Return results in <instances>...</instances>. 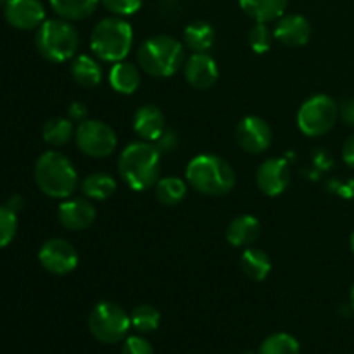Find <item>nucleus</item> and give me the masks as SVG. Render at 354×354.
<instances>
[{
    "instance_id": "10",
    "label": "nucleus",
    "mask_w": 354,
    "mask_h": 354,
    "mask_svg": "<svg viewBox=\"0 0 354 354\" xmlns=\"http://www.w3.org/2000/svg\"><path fill=\"white\" fill-rule=\"evenodd\" d=\"M40 265L54 275H68L78 266V252L64 239H48L38 252Z\"/></svg>"
},
{
    "instance_id": "23",
    "label": "nucleus",
    "mask_w": 354,
    "mask_h": 354,
    "mask_svg": "<svg viewBox=\"0 0 354 354\" xmlns=\"http://www.w3.org/2000/svg\"><path fill=\"white\" fill-rule=\"evenodd\" d=\"M214 28L206 21H194L183 30V44L192 52H207L214 44Z\"/></svg>"
},
{
    "instance_id": "29",
    "label": "nucleus",
    "mask_w": 354,
    "mask_h": 354,
    "mask_svg": "<svg viewBox=\"0 0 354 354\" xmlns=\"http://www.w3.org/2000/svg\"><path fill=\"white\" fill-rule=\"evenodd\" d=\"M130 322L138 334H151L161 324V313L151 304H140L130 313Z\"/></svg>"
},
{
    "instance_id": "26",
    "label": "nucleus",
    "mask_w": 354,
    "mask_h": 354,
    "mask_svg": "<svg viewBox=\"0 0 354 354\" xmlns=\"http://www.w3.org/2000/svg\"><path fill=\"white\" fill-rule=\"evenodd\" d=\"M156 199L165 206H176L183 201L187 194V185L178 176H165L159 178L154 185Z\"/></svg>"
},
{
    "instance_id": "8",
    "label": "nucleus",
    "mask_w": 354,
    "mask_h": 354,
    "mask_svg": "<svg viewBox=\"0 0 354 354\" xmlns=\"http://www.w3.org/2000/svg\"><path fill=\"white\" fill-rule=\"evenodd\" d=\"M337 120L339 104L325 93L310 97L297 111V127L308 137H322L328 133Z\"/></svg>"
},
{
    "instance_id": "31",
    "label": "nucleus",
    "mask_w": 354,
    "mask_h": 354,
    "mask_svg": "<svg viewBox=\"0 0 354 354\" xmlns=\"http://www.w3.org/2000/svg\"><path fill=\"white\" fill-rule=\"evenodd\" d=\"M17 230L16 213L9 206H0V249L12 242Z\"/></svg>"
},
{
    "instance_id": "41",
    "label": "nucleus",
    "mask_w": 354,
    "mask_h": 354,
    "mask_svg": "<svg viewBox=\"0 0 354 354\" xmlns=\"http://www.w3.org/2000/svg\"><path fill=\"white\" fill-rule=\"evenodd\" d=\"M6 2L7 0H0V6H6Z\"/></svg>"
},
{
    "instance_id": "4",
    "label": "nucleus",
    "mask_w": 354,
    "mask_h": 354,
    "mask_svg": "<svg viewBox=\"0 0 354 354\" xmlns=\"http://www.w3.org/2000/svg\"><path fill=\"white\" fill-rule=\"evenodd\" d=\"M185 176L194 190L211 197L225 196L235 185L234 168L216 154L196 156L187 165Z\"/></svg>"
},
{
    "instance_id": "15",
    "label": "nucleus",
    "mask_w": 354,
    "mask_h": 354,
    "mask_svg": "<svg viewBox=\"0 0 354 354\" xmlns=\"http://www.w3.org/2000/svg\"><path fill=\"white\" fill-rule=\"evenodd\" d=\"M97 209L88 199H68L59 206L57 220L68 230H85L95 221Z\"/></svg>"
},
{
    "instance_id": "18",
    "label": "nucleus",
    "mask_w": 354,
    "mask_h": 354,
    "mask_svg": "<svg viewBox=\"0 0 354 354\" xmlns=\"http://www.w3.org/2000/svg\"><path fill=\"white\" fill-rule=\"evenodd\" d=\"M261 225L251 214H241L234 218L227 228V241L234 248H249L258 241Z\"/></svg>"
},
{
    "instance_id": "32",
    "label": "nucleus",
    "mask_w": 354,
    "mask_h": 354,
    "mask_svg": "<svg viewBox=\"0 0 354 354\" xmlns=\"http://www.w3.org/2000/svg\"><path fill=\"white\" fill-rule=\"evenodd\" d=\"M121 354H154V348L142 335H130L123 341Z\"/></svg>"
},
{
    "instance_id": "3",
    "label": "nucleus",
    "mask_w": 354,
    "mask_h": 354,
    "mask_svg": "<svg viewBox=\"0 0 354 354\" xmlns=\"http://www.w3.org/2000/svg\"><path fill=\"white\" fill-rule=\"evenodd\" d=\"M35 180L38 189L52 199H68L80 185L73 162L57 151H47L37 159Z\"/></svg>"
},
{
    "instance_id": "9",
    "label": "nucleus",
    "mask_w": 354,
    "mask_h": 354,
    "mask_svg": "<svg viewBox=\"0 0 354 354\" xmlns=\"http://www.w3.org/2000/svg\"><path fill=\"white\" fill-rule=\"evenodd\" d=\"M76 145L88 158H107L118 145V137L113 128L99 120H85L76 127Z\"/></svg>"
},
{
    "instance_id": "2",
    "label": "nucleus",
    "mask_w": 354,
    "mask_h": 354,
    "mask_svg": "<svg viewBox=\"0 0 354 354\" xmlns=\"http://www.w3.org/2000/svg\"><path fill=\"white\" fill-rule=\"evenodd\" d=\"M138 68L154 78H169L185 64V50L176 38L158 35L142 41L137 50Z\"/></svg>"
},
{
    "instance_id": "6",
    "label": "nucleus",
    "mask_w": 354,
    "mask_h": 354,
    "mask_svg": "<svg viewBox=\"0 0 354 354\" xmlns=\"http://www.w3.org/2000/svg\"><path fill=\"white\" fill-rule=\"evenodd\" d=\"M41 57L50 62H66L75 57L80 47L78 30L66 19H45L35 38Z\"/></svg>"
},
{
    "instance_id": "1",
    "label": "nucleus",
    "mask_w": 354,
    "mask_h": 354,
    "mask_svg": "<svg viewBox=\"0 0 354 354\" xmlns=\"http://www.w3.org/2000/svg\"><path fill=\"white\" fill-rule=\"evenodd\" d=\"M118 171L131 190H149L161 176V152L152 142H131L121 152Z\"/></svg>"
},
{
    "instance_id": "20",
    "label": "nucleus",
    "mask_w": 354,
    "mask_h": 354,
    "mask_svg": "<svg viewBox=\"0 0 354 354\" xmlns=\"http://www.w3.org/2000/svg\"><path fill=\"white\" fill-rule=\"evenodd\" d=\"M109 83L118 93L131 95L140 86V69L131 62H114L109 71Z\"/></svg>"
},
{
    "instance_id": "25",
    "label": "nucleus",
    "mask_w": 354,
    "mask_h": 354,
    "mask_svg": "<svg viewBox=\"0 0 354 354\" xmlns=\"http://www.w3.org/2000/svg\"><path fill=\"white\" fill-rule=\"evenodd\" d=\"M99 0H50V6L59 17L66 21H80L95 10Z\"/></svg>"
},
{
    "instance_id": "34",
    "label": "nucleus",
    "mask_w": 354,
    "mask_h": 354,
    "mask_svg": "<svg viewBox=\"0 0 354 354\" xmlns=\"http://www.w3.org/2000/svg\"><path fill=\"white\" fill-rule=\"evenodd\" d=\"M154 145L158 147V151L161 152V154L162 152L168 154V152L175 151V147L178 145V135H176V131L168 130V128H166V130L162 131L161 137L154 142Z\"/></svg>"
},
{
    "instance_id": "27",
    "label": "nucleus",
    "mask_w": 354,
    "mask_h": 354,
    "mask_svg": "<svg viewBox=\"0 0 354 354\" xmlns=\"http://www.w3.org/2000/svg\"><path fill=\"white\" fill-rule=\"evenodd\" d=\"M75 127L69 118H52L44 124V140L52 147H62L75 137Z\"/></svg>"
},
{
    "instance_id": "12",
    "label": "nucleus",
    "mask_w": 354,
    "mask_h": 354,
    "mask_svg": "<svg viewBox=\"0 0 354 354\" xmlns=\"http://www.w3.org/2000/svg\"><path fill=\"white\" fill-rule=\"evenodd\" d=\"M256 183H258V189L268 197L283 194L290 183L289 162L280 158L266 159L256 171Z\"/></svg>"
},
{
    "instance_id": "14",
    "label": "nucleus",
    "mask_w": 354,
    "mask_h": 354,
    "mask_svg": "<svg viewBox=\"0 0 354 354\" xmlns=\"http://www.w3.org/2000/svg\"><path fill=\"white\" fill-rule=\"evenodd\" d=\"M183 75L190 86L206 90L216 83L220 71L216 61L207 52H194L183 64Z\"/></svg>"
},
{
    "instance_id": "5",
    "label": "nucleus",
    "mask_w": 354,
    "mask_h": 354,
    "mask_svg": "<svg viewBox=\"0 0 354 354\" xmlns=\"http://www.w3.org/2000/svg\"><path fill=\"white\" fill-rule=\"evenodd\" d=\"M90 47L100 61L120 62L133 47V30L123 17H106L93 28Z\"/></svg>"
},
{
    "instance_id": "40",
    "label": "nucleus",
    "mask_w": 354,
    "mask_h": 354,
    "mask_svg": "<svg viewBox=\"0 0 354 354\" xmlns=\"http://www.w3.org/2000/svg\"><path fill=\"white\" fill-rule=\"evenodd\" d=\"M351 251H353V254H354V232L351 234Z\"/></svg>"
},
{
    "instance_id": "36",
    "label": "nucleus",
    "mask_w": 354,
    "mask_h": 354,
    "mask_svg": "<svg viewBox=\"0 0 354 354\" xmlns=\"http://www.w3.org/2000/svg\"><path fill=\"white\" fill-rule=\"evenodd\" d=\"M86 114H88V111H86V106L83 102H73L68 109L69 120L78 121V123L86 120Z\"/></svg>"
},
{
    "instance_id": "30",
    "label": "nucleus",
    "mask_w": 354,
    "mask_h": 354,
    "mask_svg": "<svg viewBox=\"0 0 354 354\" xmlns=\"http://www.w3.org/2000/svg\"><path fill=\"white\" fill-rule=\"evenodd\" d=\"M273 31L270 30L268 23H256L249 31V45L256 54H265L273 45Z\"/></svg>"
},
{
    "instance_id": "22",
    "label": "nucleus",
    "mask_w": 354,
    "mask_h": 354,
    "mask_svg": "<svg viewBox=\"0 0 354 354\" xmlns=\"http://www.w3.org/2000/svg\"><path fill=\"white\" fill-rule=\"evenodd\" d=\"M242 272L254 282H261L272 272V259L263 249L245 248L241 259Z\"/></svg>"
},
{
    "instance_id": "21",
    "label": "nucleus",
    "mask_w": 354,
    "mask_h": 354,
    "mask_svg": "<svg viewBox=\"0 0 354 354\" xmlns=\"http://www.w3.org/2000/svg\"><path fill=\"white\" fill-rule=\"evenodd\" d=\"M71 76L83 88H93L102 82V68L92 55L82 54L73 61Z\"/></svg>"
},
{
    "instance_id": "16",
    "label": "nucleus",
    "mask_w": 354,
    "mask_h": 354,
    "mask_svg": "<svg viewBox=\"0 0 354 354\" xmlns=\"http://www.w3.org/2000/svg\"><path fill=\"white\" fill-rule=\"evenodd\" d=\"M275 40L286 47H303L311 37V24L301 14L282 16L275 24Z\"/></svg>"
},
{
    "instance_id": "33",
    "label": "nucleus",
    "mask_w": 354,
    "mask_h": 354,
    "mask_svg": "<svg viewBox=\"0 0 354 354\" xmlns=\"http://www.w3.org/2000/svg\"><path fill=\"white\" fill-rule=\"evenodd\" d=\"M102 3L116 16H131L142 7V0H102Z\"/></svg>"
},
{
    "instance_id": "17",
    "label": "nucleus",
    "mask_w": 354,
    "mask_h": 354,
    "mask_svg": "<svg viewBox=\"0 0 354 354\" xmlns=\"http://www.w3.org/2000/svg\"><path fill=\"white\" fill-rule=\"evenodd\" d=\"M133 130L142 140L154 144L161 137L162 131L166 130L165 114L159 107L152 106V104L138 107L133 116Z\"/></svg>"
},
{
    "instance_id": "13",
    "label": "nucleus",
    "mask_w": 354,
    "mask_h": 354,
    "mask_svg": "<svg viewBox=\"0 0 354 354\" xmlns=\"http://www.w3.org/2000/svg\"><path fill=\"white\" fill-rule=\"evenodd\" d=\"M3 16L12 28L35 30L45 21V9L40 0H7Z\"/></svg>"
},
{
    "instance_id": "38",
    "label": "nucleus",
    "mask_w": 354,
    "mask_h": 354,
    "mask_svg": "<svg viewBox=\"0 0 354 354\" xmlns=\"http://www.w3.org/2000/svg\"><path fill=\"white\" fill-rule=\"evenodd\" d=\"M7 206H9L10 209H12L14 213H16L17 209H21V207H23V199H21V197H17V196H14L12 199L9 201V204H7Z\"/></svg>"
},
{
    "instance_id": "35",
    "label": "nucleus",
    "mask_w": 354,
    "mask_h": 354,
    "mask_svg": "<svg viewBox=\"0 0 354 354\" xmlns=\"http://www.w3.org/2000/svg\"><path fill=\"white\" fill-rule=\"evenodd\" d=\"M339 118L344 121L348 127H354V97H346L339 104Z\"/></svg>"
},
{
    "instance_id": "24",
    "label": "nucleus",
    "mask_w": 354,
    "mask_h": 354,
    "mask_svg": "<svg viewBox=\"0 0 354 354\" xmlns=\"http://www.w3.org/2000/svg\"><path fill=\"white\" fill-rule=\"evenodd\" d=\"M118 183L107 173H92V175L86 176L82 182V192L85 194L88 199L93 201H106L116 192Z\"/></svg>"
},
{
    "instance_id": "7",
    "label": "nucleus",
    "mask_w": 354,
    "mask_h": 354,
    "mask_svg": "<svg viewBox=\"0 0 354 354\" xmlns=\"http://www.w3.org/2000/svg\"><path fill=\"white\" fill-rule=\"evenodd\" d=\"M130 327V315L113 301H100L90 311V334L102 344H118L124 341Z\"/></svg>"
},
{
    "instance_id": "11",
    "label": "nucleus",
    "mask_w": 354,
    "mask_h": 354,
    "mask_svg": "<svg viewBox=\"0 0 354 354\" xmlns=\"http://www.w3.org/2000/svg\"><path fill=\"white\" fill-rule=\"evenodd\" d=\"M235 140L249 154H261L272 145V127L259 116H245L237 124Z\"/></svg>"
},
{
    "instance_id": "28",
    "label": "nucleus",
    "mask_w": 354,
    "mask_h": 354,
    "mask_svg": "<svg viewBox=\"0 0 354 354\" xmlns=\"http://www.w3.org/2000/svg\"><path fill=\"white\" fill-rule=\"evenodd\" d=\"M258 354H301V346L294 335L277 332L261 342Z\"/></svg>"
},
{
    "instance_id": "19",
    "label": "nucleus",
    "mask_w": 354,
    "mask_h": 354,
    "mask_svg": "<svg viewBox=\"0 0 354 354\" xmlns=\"http://www.w3.org/2000/svg\"><path fill=\"white\" fill-rule=\"evenodd\" d=\"M239 3L256 23H272L283 16L289 0H239Z\"/></svg>"
},
{
    "instance_id": "42",
    "label": "nucleus",
    "mask_w": 354,
    "mask_h": 354,
    "mask_svg": "<svg viewBox=\"0 0 354 354\" xmlns=\"http://www.w3.org/2000/svg\"><path fill=\"white\" fill-rule=\"evenodd\" d=\"M248 354H251V353H248Z\"/></svg>"
},
{
    "instance_id": "37",
    "label": "nucleus",
    "mask_w": 354,
    "mask_h": 354,
    "mask_svg": "<svg viewBox=\"0 0 354 354\" xmlns=\"http://www.w3.org/2000/svg\"><path fill=\"white\" fill-rule=\"evenodd\" d=\"M342 159L349 168L354 169V133L342 145Z\"/></svg>"
},
{
    "instance_id": "39",
    "label": "nucleus",
    "mask_w": 354,
    "mask_h": 354,
    "mask_svg": "<svg viewBox=\"0 0 354 354\" xmlns=\"http://www.w3.org/2000/svg\"><path fill=\"white\" fill-rule=\"evenodd\" d=\"M351 308H353V311H354V283H353V287H351Z\"/></svg>"
}]
</instances>
